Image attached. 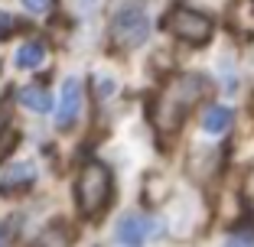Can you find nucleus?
<instances>
[{"instance_id": "14", "label": "nucleus", "mask_w": 254, "mask_h": 247, "mask_svg": "<svg viewBox=\"0 0 254 247\" xmlns=\"http://www.w3.org/2000/svg\"><path fill=\"white\" fill-rule=\"evenodd\" d=\"M0 247H3V234H0Z\"/></svg>"}, {"instance_id": "4", "label": "nucleus", "mask_w": 254, "mask_h": 247, "mask_svg": "<svg viewBox=\"0 0 254 247\" xmlns=\"http://www.w3.org/2000/svg\"><path fill=\"white\" fill-rule=\"evenodd\" d=\"M82 101H85V91H82V78L68 75L62 82V91H59V101H56V124L62 130H68L78 120L82 114Z\"/></svg>"}, {"instance_id": "7", "label": "nucleus", "mask_w": 254, "mask_h": 247, "mask_svg": "<svg viewBox=\"0 0 254 247\" xmlns=\"http://www.w3.org/2000/svg\"><path fill=\"white\" fill-rule=\"evenodd\" d=\"M232 124H235V111L228 104H209L202 111V130L212 137H222Z\"/></svg>"}, {"instance_id": "1", "label": "nucleus", "mask_w": 254, "mask_h": 247, "mask_svg": "<svg viewBox=\"0 0 254 247\" xmlns=\"http://www.w3.org/2000/svg\"><path fill=\"white\" fill-rule=\"evenodd\" d=\"M111 192H114V179L105 163H88L75 179V202H78V211L85 218L101 215L111 202Z\"/></svg>"}, {"instance_id": "8", "label": "nucleus", "mask_w": 254, "mask_h": 247, "mask_svg": "<svg viewBox=\"0 0 254 247\" xmlns=\"http://www.w3.org/2000/svg\"><path fill=\"white\" fill-rule=\"evenodd\" d=\"M20 104L30 107L33 114H49L53 111V95L39 85H26V88H20Z\"/></svg>"}, {"instance_id": "6", "label": "nucleus", "mask_w": 254, "mask_h": 247, "mask_svg": "<svg viewBox=\"0 0 254 247\" xmlns=\"http://www.w3.org/2000/svg\"><path fill=\"white\" fill-rule=\"evenodd\" d=\"M36 182V166L33 163H13L7 166V172L0 176V192L10 195V192H23Z\"/></svg>"}, {"instance_id": "12", "label": "nucleus", "mask_w": 254, "mask_h": 247, "mask_svg": "<svg viewBox=\"0 0 254 247\" xmlns=\"http://www.w3.org/2000/svg\"><path fill=\"white\" fill-rule=\"evenodd\" d=\"M225 247H254V241H248V238H232Z\"/></svg>"}, {"instance_id": "5", "label": "nucleus", "mask_w": 254, "mask_h": 247, "mask_svg": "<svg viewBox=\"0 0 254 247\" xmlns=\"http://www.w3.org/2000/svg\"><path fill=\"white\" fill-rule=\"evenodd\" d=\"M153 228H157V225H153L147 215H124L118 221L114 238H118L124 247H140L147 238H153Z\"/></svg>"}, {"instance_id": "9", "label": "nucleus", "mask_w": 254, "mask_h": 247, "mask_svg": "<svg viewBox=\"0 0 254 247\" xmlns=\"http://www.w3.org/2000/svg\"><path fill=\"white\" fill-rule=\"evenodd\" d=\"M43 62H46V46L36 43V39H33V43H23L13 55V65L23 68V72H26V68H39Z\"/></svg>"}, {"instance_id": "10", "label": "nucleus", "mask_w": 254, "mask_h": 247, "mask_svg": "<svg viewBox=\"0 0 254 247\" xmlns=\"http://www.w3.org/2000/svg\"><path fill=\"white\" fill-rule=\"evenodd\" d=\"M23 7L30 10V13H49L53 0H23Z\"/></svg>"}, {"instance_id": "13", "label": "nucleus", "mask_w": 254, "mask_h": 247, "mask_svg": "<svg viewBox=\"0 0 254 247\" xmlns=\"http://www.w3.org/2000/svg\"><path fill=\"white\" fill-rule=\"evenodd\" d=\"M98 88H101V95H111V91H114V82H111V78H101V82H98Z\"/></svg>"}, {"instance_id": "2", "label": "nucleus", "mask_w": 254, "mask_h": 247, "mask_svg": "<svg viewBox=\"0 0 254 247\" xmlns=\"http://www.w3.org/2000/svg\"><path fill=\"white\" fill-rule=\"evenodd\" d=\"M111 36L124 49H137L150 36V13L143 3H124L111 20Z\"/></svg>"}, {"instance_id": "11", "label": "nucleus", "mask_w": 254, "mask_h": 247, "mask_svg": "<svg viewBox=\"0 0 254 247\" xmlns=\"http://www.w3.org/2000/svg\"><path fill=\"white\" fill-rule=\"evenodd\" d=\"M16 30V23H13V16L10 13H3V10H0V39H7L10 33Z\"/></svg>"}, {"instance_id": "3", "label": "nucleus", "mask_w": 254, "mask_h": 247, "mask_svg": "<svg viewBox=\"0 0 254 247\" xmlns=\"http://www.w3.org/2000/svg\"><path fill=\"white\" fill-rule=\"evenodd\" d=\"M166 30L173 33L176 39H183V43L189 46H202L212 39V20H205L202 13H195V10H173L170 16H166Z\"/></svg>"}, {"instance_id": "15", "label": "nucleus", "mask_w": 254, "mask_h": 247, "mask_svg": "<svg viewBox=\"0 0 254 247\" xmlns=\"http://www.w3.org/2000/svg\"><path fill=\"white\" fill-rule=\"evenodd\" d=\"M0 130H3V124H0Z\"/></svg>"}]
</instances>
